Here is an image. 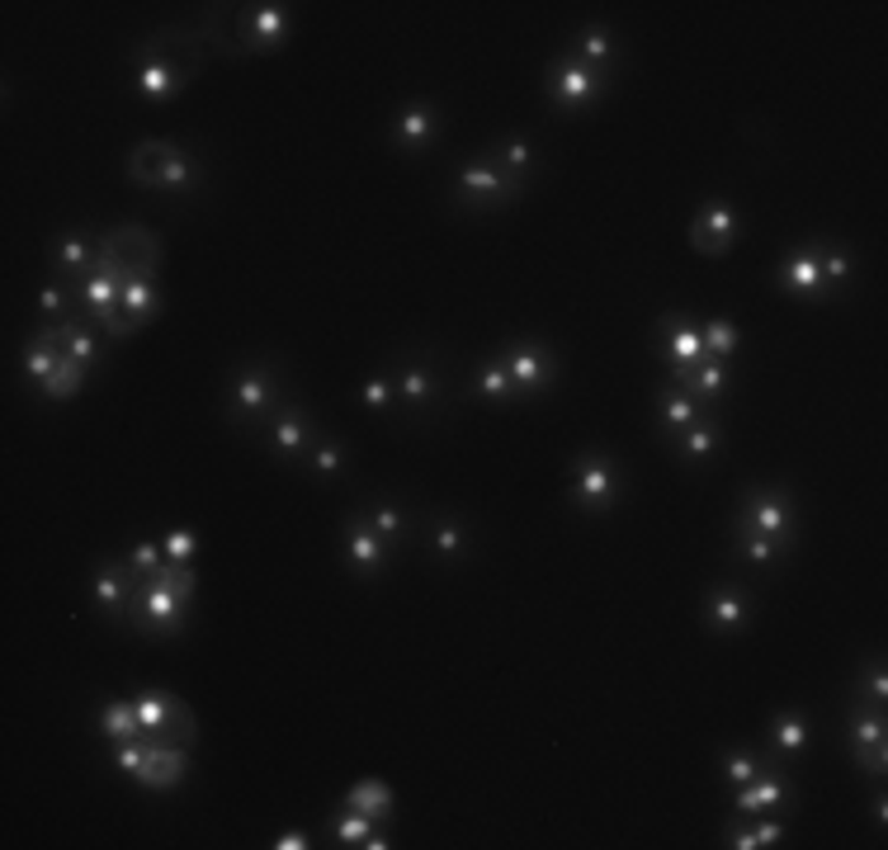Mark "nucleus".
<instances>
[{"label":"nucleus","instance_id":"f257e3e1","mask_svg":"<svg viewBox=\"0 0 888 850\" xmlns=\"http://www.w3.org/2000/svg\"><path fill=\"white\" fill-rule=\"evenodd\" d=\"M195 595V567L189 562H166L162 572L142 577V586L133 595V628L147 638H166L185 628V609Z\"/></svg>","mask_w":888,"mask_h":850},{"label":"nucleus","instance_id":"f03ea898","mask_svg":"<svg viewBox=\"0 0 888 850\" xmlns=\"http://www.w3.org/2000/svg\"><path fill=\"white\" fill-rule=\"evenodd\" d=\"M129 176H133V184L162 189V194H185V189H195L199 166L176 142H142L129 156Z\"/></svg>","mask_w":888,"mask_h":850},{"label":"nucleus","instance_id":"7ed1b4c3","mask_svg":"<svg viewBox=\"0 0 888 850\" xmlns=\"http://www.w3.org/2000/svg\"><path fill=\"white\" fill-rule=\"evenodd\" d=\"M199 76V61H189V67H180L176 57H166L162 43H142L137 53V71H133V86L142 100H170V94H180L189 81Z\"/></svg>","mask_w":888,"mask_h":850},{"label":"nucleus","instance_id":"20e7f679","mask_svg":"<svg viewBox=\"0 0 888 850\" xmlns=\"http://www.w3.org/2000/svg\"><path fill=\"white\" fill-rule=\"evenodd\" d=\"M747 506L737 515V534H766V539L789 544L795 539V501L780 486H756V492L742 496Z\"/></svg>","mask_w":888,"mask_h":850},{"label":"nucleus","instance_id":"39448f33","mask_svg":"<svg viewBox=\"0 0 888 850\" xmlns=\"http://www.w3.org/2000/svg\"><path fill=\"white\" fill-rule=\"evenodd\" d=\"M137 704V723H142V742H195V718L189 708L170 695H142Z\"/></svg>","mask_w":888,"mask_h":850},{"label":"nucleus","instance_id":"423d86ee","mask_svg":"<svg viewBox=\"0 0 888 850\" xmlns=\"http://www.w3.org/2000/svg\"><path fill=\"white\" fill-rule=\"evenodd\" d=\"M600 90H606V76H600L596 67H586L581 57H563V61H553L548 67V100L558 109L591 104Z\"/></svg>","mask_w":888,"mask_h":850},{"label":"nucleus","instance_id":"0eeeda50","mask_svg":"<svg viewBox=\"0 0 888 850\" xmlns=\"http://www.w3.org/2000/svg\"><path fill=\"white\" fill-rule=\"evenodd\" d=\"M620 501V468L610 454H581L577 459V506L581 511H610Z\"/></svg>","mask_w":888,"mask_h":850},{"label":"nucleus","instance_id":"6e6552de","mask_svg":"<svg viewBox=\"0 0 888 850\" xmlns=\"http://www.w3.org/2000/svg\"><path fill=\"white\" fill-rule=\"evenodd\" d=\"M392 548H398V544H388L384 534L369 525V515H351V519H345V553H351L359 577H378V572H384L388 558H392Z\"/></svg>","mask_w":888,"mask_h":850},{"label":"nucleus","instance_id":"1a4fd4ad","mask_svg":"<svg viewBox=\"0 0 888 850\" xmlns=\"http://www.w3.org/2000/svg\"><path fill=\"white\" fill-rule=\"evenodd\" d=\"M733 236H737V213H733V203L709 199L704 209L695 213V223H690V246L700 250V256H723V250L733 246Z\"/></svg>","mask_w":888,"mask_h":850},{"label":"nucleus","instance_id":"9d476101","mask_svg":"<svg viewBox=\"0 0 888 850\" xmlns=\"http://www.w3.org/2000/svg\"><path fill=\"white\" fill-rule=\"evenodd\" d=\"M515 194H520V180L506 176L497 161H473L458 170V199L464 203H501Z\"/></svg>","mask_w":888,"mask_h":850},{"label":"nucleus","instance_id":"9b49d317","mask_svg":"<svg viewBox=\"0 0 888 850\" xmlns=\"http://www.w3.org/2000/svg\"><path fill=\"white\" fill-rule=\"evenodd\" d=\"M137 586H142V577L129 562H104L100 572H95V605L104 609V619H123V614L133 609Z\"/></svg>","mask_w":888,"mask_h":850},{"label":"nucleus","instance_id":"f8f14e48","mask_svg":"<svg viewBox=\"0 0 888 850\" xmlns=\"http://www.w3.org/2000/svg\"><path fill=\"white\" fill-rule=\"evenodd\" d=\"M189 770V751L185 742H147L142 751V770H137V784L142 790H176Z\"/></svg>","mask_w":888,"mask_h":850},{"label":"nucleus","instance_id":"ddd939ff","mask_svg":"<svg viewBox=\"0 0 888 850\" xmlns=\"http://www.w3.org/2000/svg\"><path fill=\"white\" fill-rule=\"evenodd\" d=\"M506 373H511L515 383V398L520 392H544L548 378H553V355L544 350V345H511V350L501 355Z\"/></svg>","mask_w":888,"mask_h":850},{"label":"nucleus","instance_id":"4468645a","mask_svg":"<svg viewBox=\"0 0 888 850\" xmlns=\"http://www.w3.org/2000/svg\"><path fill=\"white\" fill-rule=\"evenodd\" d=\"M662 336H666V359H671V373H676V383L686 378L695 365H704V340H700V326L695 322H686V317H662Z\"/></svg>","mask_w":888,"mask_h":850},{"label":"nucleus","instance_id":"2eb2a0df","mask_svg":"<svg viewBox=\"0 0 888 850\" xmlns=\"http://www.w3.org/2000/svg\"><path fill=\"white\" fill-rule=\"evenodd\" d=\"M232 406H236V421H260L269 416V406H275V378H269L265 365H251L236 373L232 383Z\"/></svg>","mask_w":888,"mask_h":850},{"label":"nucleus","instance_id":"dca6fc26","mask_svg":"<svg viewBox=\"0 0 888 850\" xmlns=\"http://www.w3.org/2000/svg\"><path fill=\"white\" fill-rule=\"evenodd\" d=\"M780 289L799 293V298L828 293V279H822V250L818 246H803V250H795V256L780 265Z\"/></svg>","mask_w":888,"mask_h":850},{"label":"nucleus","instance_id":"f3484780","mask_svg":"<svg viewBox=\"0 0 888 850\" xmlns=\"http://www.w3.org/2000/svg\"><path fill=\"white\" fill-rule=\"evenodd\" d=\"M789 780L780 775V770H761V775L752 784H737V813L742 817H756V813H770L780 808V803H789Z\"/></svg>","mask_w":888,"mask_h":850},{"label":"nucleus","instance_id":"a211bd4d","mask_svg":"<svg viewBox=\"0 0 888 850\" xmlns=\"http://www.w3.org/2000/svg\"><path fill=\"white\" fill-rule=\"evenodd\" d=\"M284 29H289V10L284 5H256V10H246V20H242V43L251 47V53H275Z\"/></svg>","mask_w":888,"mask_h":850},{"label":"nucleus","instance_id":"6ab92c4d","mask_svg":"<svg viewBox=\"0 0 888 850\" xmlns=\"http://www.w3.org/2000/svg\"><path fill=\"white\" fill-rule=\"evenodd\" d=\"M95 260H100V246H95L86 232H62L53 242V270L57 275H67V279L81 275L86 279L95 270Z\"/></svg>","mask_w":888,"mask_h":850},{"label":"nucleus","instance_id":"aec40b11","mask_svg":"<svg viewBox=\"0 0 888 850\" xmlns=\"http://www.w3.org/2000/svg\"><path fill=\"white\" fill-rule=\"evenodd\" d=\"M747 619H752V595L737 591V586H723V591H713L704 601V624L709 628L733 634V628H747Z\"/></svg>","mask_w":888,"mask_h":850},{"label":"nucleus","instance_id":"412c9836","mask_svg":"<svg viewBox=\"0 0 888 850\" xmlns=\"http://www.w3.org/2000/svg\"><path fill=\"white\" fill-rule=\"evenodd\" d=\"M119 298H123V283L119 279H109V275H100V270H90L86 279H81V303H86V317L95 322V326H104L109 317L119 312Z\"/></svg>","mask_w":888,"mask_h":850},{"label":"nucleus","instance_id":"4be33fe9","mask_svg":"<svg viewBox=\"0 0 888 850\" xmlns=\"http://www.w3.org/2000/svg\"><path fill=\"white\" fill-rule=\"evenodd\" d=\"M851 747H855V761H865L875 775H884V718L879 714L851 718Z\"/></svg>","mask_w":888,"mask_h":850},{"label":"nucleus","instance_id":"5701e85b","mask_svg":"<svg viewBox=\"0 0 888 850\" xmlns=\"http://www.w3.org/2000/svg\"><path fill=\"white\" fill-rule=\"evenodd\" d=\"M392 388H398V398L407 406H435L440 402V373L431 365H402L398 378H392Z\"/></svg>","mask_w":888,"mask_h":850},{"label":"nucleus","instance_id":"b1692460","mask_svg":"<svg viewBox=\"0 0 888 850\" xmlns=\"http://www.w3.org/2000/svg\"><path fill=\"white\" fill-rule=\"evenodd\" d=\"M435 128H440L435 109L431 104H411V109H402V114H398V123H392V137H398V147L417 152V147H425V142L435 137Z\"/></svg>","mask_w":888,"mask_h":850},{"label":"nucleus","instance_id":"393cba45","mask_svg":"<svg viewBox=\"0 0 888 850\" xmlns=\"http://www.w3.org/2000/svg\"><path fill=\"white\" fill-rule=\"evenodd\" d=\"M312 430V421L303 406H289V412H279L275 425H269V445H275L279 459H298V449H303V439Z\"/></svg>","mask_w":888,"mask_h":850},{"label":"nucleus","instance_id":"a878e982","mask_svg":"<svg viewBox=\"0 0 888 850\" xmlns=\"http://www.w3.org/2000/svg\"><path fill=\"white\" fill-rule=\"evenodd\" d=\"M331 837H336L341 846H374V850H388L392 841L378 831L374 817H364L355 808H345L341 817H331Z\"/></svg>","mask_w":888,"mask_h":850},{"label":"nucleus","instance_id":"bb28decb","mask_svg":"<svg viewBox=\"0 0 888 850\" xmlns=\"http://www.w3.org/2000/svg\"><path fill=\"white\" fill-rule=\"evenodd\" d=\"M119 307L129 312V322H133V326L152 322L156 312H162V289H156V279H129V283H123Z\"/></svg>","mask_w":888,"mask_h":850},{"label":"nucleus","instance_id":"cd10ccee","mask_svg":"<svg viewBox=\"0 0 888 850\" xmlns=\"http://www.w3.org/2000/svg\"><path fill=\"white\" fill-rule=\"evenodd\" d=\"M100 732L109 737V742H137L142 737V723H137V704L133 700H114L100 708Z\"/></svg>","mask_w":888,"mask_h":850},{"label":"nucleus","instance_id":"c85d7f7f","mask_svg":"<svg viewBox=\"0 0 888 850\" xmlns=\"http://www.w3.org/2000/svg\"><path fill=\"white\" fill-rule=\"evenodd\" d=\"M57 365H62V345L53 340V331L43 326L38 336L24 345V373H29V378H34V383L43 388L47 378H53V369H57Z\"/></svg>","mask_w":888,"mask_h":850},{"label":"nucleus","instance_id":"c756f323","mask_svg":"<svg viewBox=\"0 0 888 850\" xmlns=\"http://www.w3.org/2000/svg\"><path fill=\"white\" fill-rule=\"evenodd\" d=\"M345 808H355L364 817H374V823H388L392 817V794L384 790L378 780H359L351 794H345Z\"/></svg>","mask_w":888,"mask_h":850},{"label":"nucleus","instance_id":"7c9ffc66","mask_svg":"<svg viewBox=\"0 0 888 850\" xmlns=\"http://www.w3.org/2000/svg\"><path fill=\"white\" fill-rule=\"evenodd\" d=\"M657 416H662V425H671V435H680L686 425H695V421H704V412L695 406V398H686V392H657Z\"/></svg>","mask_w":888,"mask_h":850},{"label":"nucleus","instance_id":"2f4dec72","mask_svg":"<svg viewBox=\"0 0 888 850\" xmlns=\"http://www.w3.org/2000/svg\"><path fill=\"white\" fill-rule=\"evenodd\" d=\"M680 454H686L690 463L713 459V454H719V425H713V421H695V425H686V430H680Z\"/></svg>","mask_w":888,"mask_h":850},{"label":"nucleus","instance_id":"473e14b6","mask_svg":"<svg viewBox=\"0 0 888 850\" xmlns=\"http://www.w3.org/2000/svg\"><path fill=\"white\" fill-rule=\"evenodd\" d=\"M81 383H86V369L76 365L71 355H62V365H57L53 378L43 383V398H47V402H67V398H76V392H81Z\"/></svg>","mask_w":888,"mask_h":850},{"label":"nucleus","instance_id":"72a5a7b5","mask_svg":"<svg viewBox=\"0 0 888 850\" xmlns=\"http://www.w3.org/2000/svg\"><path fill=\"white\" fill-rule=\"evenodd\" d=\"M695 398H723V388H728V369H723V359H704V365H695L686 378H680Z\"/></svg>","mask_w":888,"mask_h":850},{"label":"nucleus","instance_id":"f704fd0d","mask_svg":"<svg viewBox=\"0 0 888 850\" xmlns=\"http://www.w3.org/2000/svg\"><path fill=\"white\" fill-rule=\"evenodd\" d=\"M700 340H704V355L709 359H728V355L737 350V326L723 322V317H713V322L700 326Z\"/></svg>","mask_w":888,"mask_h":850},{"label":"nucleus","instance_id":"c9c22d12","mask_svg":"<svg viewBox=\"0 0 888 850\" xmlns=\"http://www.w3.org/2000/svg\"><path fill=\"white\" fill-rule=\"evenodd\" d=\"M770 742H775V751L795 756L808 742V723L799 714H780V718H775V728H770Z\"/></svg>","mask_w":888,"mask_h":850},{"label":"nucleus","instance_id":"e433bc0d","mask_svg":"<svg viewBox=\"0 0 888 850\" xmlns=\"http://www.w3.org/2000/svg\"><path fill=\"white\" fill-rule=\"evenodd\" d=\"M478 392L487 402H511L515 398V383H511V373H506L501 359H491V365L478 373Z\"/></svg>","mask_w":888,"mask_h":850},{"label":"nucleus","instance_id":"4c0bfd02","mask_svg":"<svg viewBox=\"0 0 888 850\" xmlns=\"http://www.w3.org/2000/svg\"><path fill=\"white\" fill-rule=\"evenodd\" d=\"M789 544H780V539H766V534H737V548L733 553L737 558H747V562H775L785 553Z\"/></svg>","mask_w":888,"mask_h":850},{"label":"nucleus","instance_id":"58836bf2","mask_svg":"<svg viewBox=\"0 0 888 850\" xmlns=\"http://www.w3.org/2000/svg\"><path fill=\"white\" fill-rule=\"evenodd\" d=\"M577 53H581V61H586V67H596V71H600V67H606V61L614 57V43H610V34H606V29H586Z\"/></svg>","mask_w":888,"mask_h":850},{"label":"nucleus","instance_id":"ea45409f","mask_svg":"<svg viewBox=\"0 0 888 850\" xmlns=\"http://www.w3.org/2000/svg\"><path fill=\"white\" fill-rule=\"evenodd\" d=\"M761 770H766V765H761L752 751H733V756L723 761V775L733 780V784H752V780L761 775Z\"/></svg>","mask_w":888,"mask_h":850},{"label":"nucleus","instance_id":"a19ab883","mask_svg":"<svg viewBox=\"0 0 888 850\" xmlns=\"http://www.w3.org/2000/svg\"><path fill=\"white\" fill-rule=\"evenodd\" d=\"M123 562H129L137 577H152V572H162V567H166V548H156V544H137Z\"/></svg>","mask_w":888,"mask_h":850},{"label":"nucleus","instance_id":"79ce46f5","mask_svg":"<svg viewBox=\"0 0 888 850\" xmlns=\"http://www.w3.org/2000/svg\"><path fill=\"white\" fill-rule=\"evenodd\" d=\"M369 525L378 529V534H384V539L388 544H402V511L398 506H388V501H384V506H374V515H369Z\"/></svg>","mask_w":888,"mask_h":850},{"label":"nucleus","instance_id":"37998d69","mask_svg":"<svg viewBox=\"0 0 888 850\" xmlns=\"http://www.w3.org/2000/svg\"><path fill=\"white\" fill-rule=\"evenodd\" d=\"M341 468H345V449L341 445H326V439H322V445L312 449V472H317V478H336Z\"/></svg>","mask_w":888,"mask_h":850},{"label":"nucleus","instance_id":"c03bdc74","mask_svg":"<svg viewBox=\"0 0 888 850\" xmlns=\"http://www.w3.org/2000/svg\"><path fill=\"white\" fill-rule=\"evenodd\" d=\"M530 161H534V152H530V142H511V147H506L501 156H497V166L506 170V176H525V170H530Z\"/></svg>","mask_w":888,"mask_h":850},{"label":"nucleus","instance_id":"a18cd8bd","mask_svg":"<svg viewBox=\"0 0 888 850\" xmlns=\"http://www.w3.org/2000/svg\"><path fill=\"white\" fill-rule=\"evenodd\" d=\"M822 279H828V289L851 279V256L846 250H822Z\"/></svg>","mask_w":888,"mask_h":850},{"label":"nucleus","instance_id":"49530a36","mask_svg":"<svg viewBox=\"0 0 888 850\" xmlns=\"http://www.w3.org/2000/svg\"><path fill=\"white\" fill-rule=\"evenodd\" d=\"M162 548H166V562H189V558H195V534H189V529H170Z\"/></svg>","mask_w":888,"mask_h":850},{"label":"nucleus","instance_id":"de8ad7c7","mask_svg":"<svg viewBox=\"0 0 888 850\" xmlns=\"http://www.w3.org/2000/svg\"><path fill=\"white\" fill-rule=\"evenodd\" d=\"M392 392H398V388H392V378H369V383L359 388V398H364V406H374V412H384V406L392 402Z\"/></svg>","mask_w":888,"mask_h":850},{"label":"nucleus","instance_id":"09e8293b","mask_svg":"<svg viewBox=\"0 0 888 850\" xmlns=\"http://www.w3.org/2000/svg\"><path fill=\"white\" fill-rule=\"evenodd\" d=\"M142 751H147V742H142V737H137V742H119V747H114V765L123 770V775H133V780H137V770H142Z\"/></svg>","mask_w":888,"mask_h":850},{"label":"nucleus","instance_id":"8fccbe9b","mask_svg":"<svg viewBox=\"0 0 888 850\" xmlns=\"http://www.w3.org/2000/svg\"><path fill=\"white\" fill-rule=\"evenodd\" d=\"M38 307H43V317H47V322H62V317H67V289L47 283V289L38 293Z\"/></svg>","mask_w":888,"mask_h":850},{"label":"nucleus","instance_id":"3c124183","mask_svg":"<svg viewBox=\"0 0 888 850\" xmlns=\"http://www.w3.org/2000/svg\"><path fill=\"white\" fill-rule=\"evenodd\" d=\"M431 539H435V553L440 558H454L458 548H464V529H458V525H435Z\"/></svg>","mask_w":888,"mask_h":850},{"label":"nucleus","instance_id":"603ef678","mask_svg":"<svg viewBox=\"0 0 888 850\" xmlns=\"http://www.w3.org/2000/svg\"><path fill=\"white\" fill-rule=\"evenodd\" d=\"M752 831H756V846H775V841L785 837V817H770V823H761Z\"/></svg>","mask_w":888,"mask_h":850},{"label":"nucleus","instance_id":"864d4df0","mask_svg":"<svg viewBox=\"0 0 888 850\" xmlns=\"http://www.w3.org/2000/svg\"><path fill=\"white\" fill-rule=\"evenodd\" d=\"M869 695H875V700H884V695H888V675H884V667L869 671Z\"/></svg>","mask_w":888,"mask_h":850},{"label":"nucleus","instance_id":"5fc2aeb1","mask_svg":"<svg viewBox=\"0 0 888 850\" xmlns=\"http://www.w3.org/2000/svg\"><path fill=\"white\" fill-rule=\"evenodd\" d=\"M275 846H279V850H303V846H308V837H303V831H289V837H279Z\"/></svg>","mask_w":888,"mask_h":850}]
</instances>
